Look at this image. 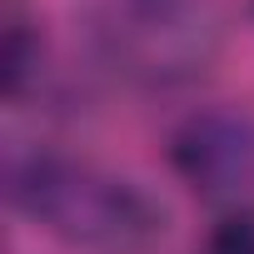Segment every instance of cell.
Instances as JSON below:
<instances>
[{"label": "cell", "instance_id": "4", "mask_svg": "<svg viewBox=\"0 0 254 254\" xmlns=\"http://www.w3.org/2000/svg\"><path fill=\"white\" fill-rule=\"evenodd\" d=\"M35 60H40V40H30L25 20H15L10 35H5V95H10V100L25 95V80H30Z\"/></svg>", "mask_w": 254, "mask_h": 254}, {"label": "cell", "instance_id": "2", "mask_svg": "<svg viewBox=\"0 0 254 254\" xmlns=\"http://www.w3.org/2000/svg\"><path fill=\"white\" fill-rule=\"evenodd\" d=\"M100 35L125 75L145 85H180L214 60L219 10L209 0H110Z\"/></svg>", "mask_w": 254, "mask_h": 254}, {"label": "cell", "instance_id": "3", "mask_svg": "<svg viewBox=\"0 0 254 254\" xmlns=\"http://www.w3.org/2000/svg\"><path fill=\"white\" fill-rule=\"evenodd\" d=\"M170 160L204 199H239L254 190V120L244 110H199L175 130Z\"/></svg>", "mask_w": 254, "mask_h": 254}, {"label": "cell", "instance_id": "1", "mask_svg": "<svg viewBox=\"0 0 254 254\" xmlns=\"http://www.w3.org/2000/svg\"><path fill=\"white\" fill-rule=\"evenodd\" d=\"M15 204L80 254H150L165 239V209L130 180L65 155L10 165Z\"/></svg>", "mask_w": 254, "mask_h": 254}]
</instances>
